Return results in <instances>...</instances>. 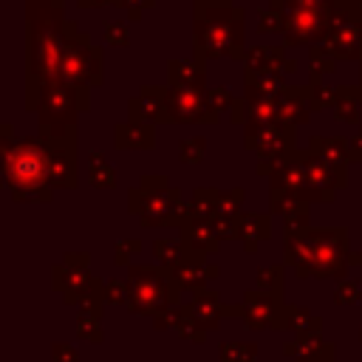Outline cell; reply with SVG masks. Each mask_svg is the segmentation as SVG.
<instances>
[{"mask_svg": "<svg viewBox=\"0 0 362 362\" xmlns=\"http://www.w3.org/2000/svg\"><path fill=\"white\" fill-rule=\"evenodd\" d=\"M311 153L337 175L339 187H345V167L351 161V153H345L342 141H325V139H314L311 141Z\"/></svg>", "mask_w": 362, "mask_h": 362, "instance_id": "7", "label": "cell"}, {"mask_svg": "<svg viewBox=\"0 0 362 362\" xmlns=\"http://www.w3.org/2000/svg\"><path fill=\"white\" fill-rule=\"evenodd\" d=\"M3 181L17 201H48L51 189L76 187L74 139H25L6 141L3 147Z\"/></svg>", "mask_w": 362, "mask_h": 362, "instance_id": "1", "label": "cell"}, {"mask_svg": "<svg viewBox=\"0 0 362 362\" xmlns=\"http://www.w3.org/2000/svg\"><path fill=\"white\" fill-rule=\"evenodd\" d=\"M153 252H156V257H158V263L170 272V269H175L192 249L187 246V240L184 238H161V240H156L153 243Z\"/></svg>", "mask_w": 362, "mask_h": 362, "instance_id": "11", "label": "cell"}, {"mask_svg": "<svg viewBox=\"0 0 362 362\" xmlns=\"http://www.w3.org/2000/svg\"><path fill=\"white\" fill-rule=\"evenodd\" d=\"M189 308H192V314L201 320V325H204L206 331H212V328H218V322H221V317H223V308H226V305L221 303V297H218L215 291L201 288V291H195V297H192Z\"/></svg>", "mask_w": 362, "mask_h": 362, "instance_id": "9", "label": "cell"}, {"mask_svg": "<svg viewBox=\"0 0 362 362\" xmlns=\"http://www.w3.org/2000/svg\"><path fill=\"white\" fill-rule=\"evenodd\" d=\"M51 359H54V362H79V354H76V348L68 345V342H54Z\"/></svg>", "mask_w": 362, "mask_h": 362, "instance_id": "21", "label": "cell"}, {"mask_svg": "<svg viewBox=\"0 0 362 362\" xmlns=\"http://www.w3.org/2000/svg\"><path fill=\"white\" fill-rule=\"evenodd\" d=\"M334 300H337L339 305H351V303H356V300H359V286H356L354 280H342V283L337 286Z\"/></svg>", "mask_w": 362, "mask_h": 362, "instance_id": "20", "label": "cell"}, {"mask_svg": "<svg viewBox=\"0 0 362 362\" xmlns=\"http://www.w3.org/2000/svg\"><path fill=\"white\" fill-rule=\"evenodd\" d=\"M359 136H362V133H359ZM351 158H354V161H362V139L354 141V147H351Z\"/></svg>", "mask_w": 362, "mask_h": 362, "instance_id": "23", "label": "cell"}, {"mask_svg": "<svg viewBox=\"0 0 362 362\" xmlns=\"http://www.w3.org/2000/svg\"><path fill=\"white\" fill-rule=\"evenodd\" d=\"M201 153H204V141L201 139H192V141H184L181 144V161H187V164L198 161Z\"/></svg>", "mask_w": 362, "mask_h": 362, "instance_id": "22", "label": "cell"}, {"mask_svg": "<svg viewBox=\"0 0 362 362\" xmlns=\"http://www.w3.org/2000/svg\"><path fill=\"white\" fill-rule=\"evenodd\" d=\"M359 339H362V328H359Z\"/></svg>", "mask_w": 362, "mask_h": 362, "instance_id": "24", "label": "cell"}, {"mask_svg": "<svg viewBox=\"0 0 362 362\" xmlns=\"http://www.w3.org/2000/svg\"><path fill=\"white\" fill-rule=\"evenodd\" d=\"M88 178H90L93 187H113L116 184V173L105 161H93L90 170H88Z\"/></svg>", "mask_w": 362, "mask_h": 362, "instance_id": "18", "label": "cell"}, {"mask_svg": "<svg viewBox=\"0 0 362 362\" xmlns=\"http://www.w3.org/2000/svg\"><path fill=\"white\" fill-rule=\"evenodd\" d=\"M127 297H130V286L122 283V280H105L102 283V303H122L127 305Z\"/></svg>", "mask_w": 362, "mask_h": 362, "instance_id": "16", "label": "cell"}, {"mask_svg": "<svg viewBox=\"0 0 362 362\" xmlns=\"http://www.w3.org/2000/svg\"><path fill=\"white\" fill-rule=\"evenodd\" d=\"M218 198L221 192L212 189V187H198L192 192V201H189V221H215V209H218Z\"/></svg>", "mask_w": 362, "mask_h": 362, "instance_id": "12", "label": "cell"}, {"mask_svg": "<svg viewBox=\"0 0 362 362\" xmlns=\"http://www.w3.org/2000/svg\"><path fill=\"white\" fill-rule=\"evenodd\" d=\"M76 334L90 339V342H102V328H99V303H90L82 308L79 320H76Z\"/></svg>", "mask_w": 362, "mask_h": 362, "instance_id": "14", "label": "cell"}, {"mask_svg": "<svg viewBox=\"0 0 362 362\" xmlns=\"http://www.w3.org/2000/svg\"><path fill=\"white\" fill-rule=\"evenodd\" d=\"M221 362H255V345H221Z\"/></svg>", "mask_w": 362, "mask_h": 362, "instance_id": "17", "label": "cell"}, {"mask_svg": "<svg viewBox=\"0 0 362 362\" xmlns=\"http://www.w3.org/2000/svg\"><path fill=\"white\" fill-rule=\"evenodd\" d=\"M238 238L243 240L246 252H257V243L269 238V218L266 215H240L238 221Z\"/></svg>", "mask_w": 362, "mask_h": 362, "instance_id": "10", "label": "cell"}, {"mask_svg": "<svg viewBox=\"0 0 362 362\" xmlns=\"http://www.w3.org/2000/svg\"><path fill=\"white\" fill-rule=\"evenodd\" d=\"M288 328L297 337H320V317H314L308 308L291 305V311H288Z\"/></svg>", "mask_w": 362, "mask_h": 362, "instance_id": "13", "label": "cell"}, {"mask_svg": "<svg viewBox=\"0 0 362 362\" xmlns=\"http://www.w3.org/2000/svg\"><path fill=\"white\" fill-rule=\"evenodd\" d=\"M127 286H130L127 311L133 314H158L161 308L178 303L181 294V286L170 277V272L153 266H130Z\"/></svg>", "mask_w": 362, "mask_h": 362, "instance_id": "4", "label": "cell"}, {"mask_svg": "<svg viewBox=\"0 0 362 362\" xmlns=\"http://www.w3.org/2000/svg\"><path fill=\"white\" fill-rule=\"evenodd\" d=\"M257 288H260V291L280 294V291H283V269H280V266H263V269L257 272Z\"/></svg>", "mask_w": 362, "mask_h": 362, "instance_id": "15", "label": "cell"}, {"mask_svg": "<svg viewBox=\"0 0 362 362\" xmlns=\"http://www.w3.org/2000/svg\"><path fill=\"white\" fill-rule=\"evenodd\" d=\"M130 212L141 218L144 226H187L189 204L181 201L175 189H170L167 175H141L139 187L127 192Z\"/></svg>", "mask_w": 362, "mask_h": 362, "instance_id": "3", "label": "cell"}, {"mask_svg": "<svg viewBox=\"0 0 362 362\" xmlns=\"http://www.w3.org/2000/svg\"><path fill=\"white\" fill-rule=\"evenodd\" d=\"M288 311L291 305L283 303L280 294L272 291H246L240 303V317L249 328L263 331V328H288Z\"/></svg>", "mask_w": 362, "mask_h": 362, "instance_id": "5", "label": "cell"}, {"mask_svg": "<svg viewBox=\"0 0 362 362\" xmlns=\"http://www.w3.org/2000/svg\"><path fill=\"white\" fill-rule=\"evenodd\" d=\"M170 277L184 288V291H201L204 283L209 280L206 269H204V255L189 252L175 269H170Z\"/></svg>", "mask_w": 362, "mask_h": 362, "instance_id": "6", "label": "cell"}, {"mask_svg": "<svg viewBox=\"0 0 362 362\" xmlns=\"http://www.w3.org/2000/svg\"><path fill=\"white\" fill-rule=\"evenodd\" d=\"M181 238L187 240V246L198 255H212L221 243L218 232H215V223L212 221H189L184 229H181Z\"/></svg>", "mask_w": 362, "mask_h": 362, "instance_id": "8", "label": "cell"}, {"mask_svg": "<svg viewBox=\"0 0 362 362\" xmlns=\"http://www.w3.org/2000/svg\"><path fill=\"white\" fill-rule=\"evenodd\" d=\"M139 249H141V240H139V238H124V240H119V246H116V263H119V266H130V257L139 255Z\"/></svg>", "mask_w": 362, "mask_h": 362, "instance_id": "19", "label": "cell"}, {"mask_svg": "<svg viewBox=\"0 0 362 362\" xmlns=\"http://www.w3.org/2000/svg\"><path fill=\"white\" fill-rule=\"evenodd\" d=\"M286 263L294 266L297 277H337L342 280L348 255V232L337 229H303L286 232L283 246Z\"/></svg>", "mask_w": 362, "mask_h": 362, "instance_id": "2", "label": "cell"}]
</instances>
